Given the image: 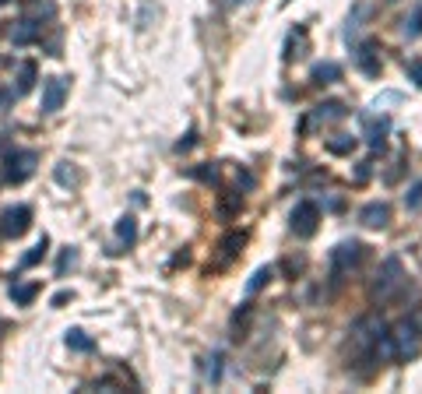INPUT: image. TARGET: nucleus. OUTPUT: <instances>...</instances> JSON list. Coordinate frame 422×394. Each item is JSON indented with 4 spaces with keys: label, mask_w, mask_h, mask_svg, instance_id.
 <instances>
[{
    "label": "nucleus",
    "mask_w": 422,
    "mask_h": 394,
    "mask_svg": "<svg viewBox=\"0 0 422 394\" xmlns=\"http://www.w3.org/2000/svg\"><path fill=\"white\" fill-rule=\"evenodd\" d=\"M35 293H39V286H11V299H14V303H21V306H25V303H32Z\"/></svg>",
    "instance_id": "nucleus-19"
},
{
    "label": "nucleus",
    "mask_w": 422,
    "mask_h": 394,
    "mask_svg": "<svg viewBox=\"0 0 422 394\" xmlns=\"http://www.w3.org/2000/svg\"><path fill=\"white\" fill-rule=\"evenodd\" d=\"M32 85H35V64H32V60H25V64L18 67V89H14V96L32 92Z\"/></svg>",
    "instance_id": "nucleus-12"
},
{
    "label": "nucleus",
    "mask_w": 422,
    "mask_h": 394,
    "mask_svg": "<svg viewBox=\"0 0 422 394\" xmlns=\"http://www.w3.org/2000/svg\"><path fill=\"white\" fill-rule=\"evenodd\" d=\"M7 98H11V96H7V92H0V106H4V102H7Z\"/></svg>",
    "instance_id": "nucleus-26"
},
{
    "label": "nucleus",
    "mask_w": 422,
    "mask_h": 394,
    "mask_svg": "<svg viewBox=\"0 0 422 394\" xmlns=\"http://www.w3.org/2000/svg\"><path fill=\"white\" fill-rule=\"evenodd\" d=\"M67 345L74 349V352H92V338H85V331H67Z\"/></svg>",
    "instance_id": "nucleus-17"
},
{
    "label": "nucleus",
    "mask_w": 422,
    "mask_h": 394,
    "mask_svg": "<svg viewBox=\"0 0 422 394\" xmlns=\"http://www.w3.org/2000/svg\"><path fill=\"white\" fill-rule=\"evenodd\" d=\"M405 204H409L412 211H416V208H422V180L412 187V191H409V194H405Z\"/></svg>",
    "instance_id": "nucleus-23"
},
{
    "label": "nucleus",
    "mask_w": 422,
    "mask_h": 394,
    "mask_svg": "<svg viewBox=\"0 0 422 394\" xmlns=\"http://www.w3.org/2000/svg\"><path fill=\"white\" fill-rule=\"evenodd\" d=\"M316 218H320V211H316L314 201L296 204V211H292V232H296V236H314V232H316Z\"/></svg>",
    "instance_id": "nucleus-6"
},
{
    "label": "nucleus",
    "mask_w": 422,
    "mask_h": 394,
    "mask_svg": "<svg viewBox=\"0 0 422 394\" xmlns=\"http://www.w3.org/2000/svg\"><path fill=\"white\" fill-rule=\"evenodd\" d=\"M28 225H32V208L28 204H18V208H4V215H0V232L4 236H25L28 232Z\"/></svg>",
    "instance_id": "nucleus-5"
},
{
    "label": "nucleus",
    "mask_w": 422,
    "mask_h": 394,
    "mask_svg": "<svg viewBox=\"0 0 422 394\" xmlns=\"http://www.w3.org/2000/svg\"><path fill=\"white\" fill-rule=\"evenodd\" d=\"M116 240H120V243H127V247L137 240V222H134L130 215H123V218H120V225H116Z\"/></svg>",
    "instance_id": "nucleus-13"
},
{
    "label": "nucleus",
    "mask_w": 422,
    "mask_h": 394,
    "mask_svg": "<svg viewBox=\"0 0 422 394\" xmlns=\"http://www.w3.org/2000/svg\"><path fill=\"white\" fill-rule=\"evenodd\" d=\"M218 377H222V356L215 352V356L208 359V381L211 384H218Z\"/></svg>",
    "instance_id": "nucleus-22"
},
{
    "label": "nucleus",
    "mask_w": 422,
    "mask_h": 394,
    "mask_svg": "<svg viewBox=\"0 0 422 394\" xmlns=\"http://www.w3.org/2000/svg\"><path fill=\"white\" fill-rule=\"evenodd\" d=\"M409 71H412L416 85H422V64H419V60H412V64H409Z\"/></svg>",
    "instance_id": "nucleus-24"
},
{
    "label": "nucleus",
    "mask_w": 422,
    "mask_h": 394,
    "mask_svg": "<svg viewBox=\"0 0 422 394\" xmlns=\"http://www.w3.org/2000/svg\"><path fill=\"white\" fill-rule=\"evenodd\" d=\"M401 286H405V275H401V261H398V257H387V261H384V268H380V275H377V286H373V299L387 303V299L398 293Z\"/></svg>",
    "instance_id": "nucleus-3"
},
{
    "label": "nucleus",
    "mask_w": 422,
    "mask_h": 394,
    "mask_svg": "<svg viewBox=\"0 0 422 394\" xmlns=\"http://www.w3.org/2000/svg\"><path fill=\"white\" fill-rule=\"evenodd\" d=\"M348 109L341 106V102H324V106H316V120H341Z\"/></svg>",
    "instance_id": "nucleus-15"
},
{
    "label": "nucleus",
    "mask_w": 422,
    "mask_h": 394,
    "mask_svg": "<svg viewBox=\"0 0 422 394\" xmlns=\"http://www.w3.org/2000/svg\"><path fill=\"white\" fill-rule=\"evenodd\" d=\"M35 162H39V155H35L32 148L11 152V155H7V169H4V180H7V184H21V180H28V176L35 173Z\"/></svg>",
    "instance_id": "nucleus-4"
},
{
    "label": "nucleus",
    "mask_w": 422,
    "mask_h": 394,
    "mask_svg": "<svg viewBox=\"0 0 422 394\" xmlns=\"http://www.w3.org/2000/svg\"><path fill=\"white\" fill-rule=\"evenodd\" d=\"M46 247H50V240L42 236V240H39V243H35V247H32L25 257H21V268H32V264H39V261L46 257Z\"/></svg>",
    "instance_id": "nucleus-16"
},
{
    "label": "nucleus",
    "mask_w": 422,
    "mask_h": 394,
    "mask_svg": "<svg viewBox=\"0 0 422 394\" xmlns=\"http://www.w3.org/2000/svg\"><path fill=\"white\" fill-rule=\"evenodd\" d=\"M338 78H341V67L338 64H316L314 67V81H320V85H331Z\"/></svg>",
    "instance_id": "nucleus-14"
},
{
    "label": "nucleus",
    "mask_w": 422,
    "mask_h": 394,
    "mask_svg": "<svg viewBox=\"0 0 422 394\" xmlns=\"http://www.w3.org/2000/svg\"><path fill=\"white\" fill-rule=\"evenodd\" d=\"M359 67L366 74H380V57H377V43H363L359 46Z\"/></svg>",
    "instance_id": "nucleus-11"
},
{
    "label": "nucleus",
    "mask_w": 422,
    "mask_h": 394,
    "mask_svg": "<svg viewBox=\"0 0 422 394\" xmlns=\"http://www.w3.org/2000/svg\"><path fill=\"white\" fill-rule=\"evenodd\" d=\"M74 264H78V250H74V247H67V250H64V257H60V264H57V275H64V271H67V268H74Z\"/></svg>",
    "instance_id": "nucleus-21"
},
{
    "label": "nucleus",
    "mask_w": 422,
    "mask_h": 394,
    "mask_svg": "<svg viewBox=\"0 0 422 394\" xmlns=\"http://www.w3.org/2000/svg\"><path fill=\"white\" fill-rule=\"evenodd\" d=\"M422 345V317H409L394 324L391 334H384V356L387 359H412Z\"/></svg>",
    "instance_id": "nucleus-1"
},
{
    "label": "nucleus",
    "mask_w": 422,
    "mask_h": 394,
    "mask_svg": "<svg viewBox=\"0 0 422 394\" xmlns=\"http://www.w3.org/2000/svg\"><path fill=\"white\" fill-rule=\"evenodd\" d=\"M363 123H366V141H370V148L380 152V148L387 145V130H391L387 116H363Z\"/></svg>",
    "instance_id": "nucleus-8"
},
{
    "label": "nucleus",
    "mask_w": 422,
    "mask_h": 394,
    "mask_svg": "<svg viewBox=\"0 0 422 394\" xmlns=\"http://www.w3.org/2000/svg\"><path fill=\"white\" fill-rule=\"evenodd\" d=\"M363 254H366V247H363L359 240H345V243H338V247L331 250V278L341 282V275L352 271V268L363 261Z\"/></svg>",
    "instance_id": "nucleus-2"
},
{
    "label": "nucleus",
    "mask_w": 422,
    "mask_h": 394,
    "mask_svg": "<svg viewBox=\"0 0 422 394\" xmlns=\"http://www.w3.org/2000/svg\"><path fill=\"white\" fill-rule=\"evenodd\" d=\"M67 299H71V293H57V296H53V306H64Z\"/></svg>",
    "instance_id": "nucleus-25"
},
{
    "label": "nucleus",
    "mask_w": 422,
    "mask_h": 394,
    "mask_svg": "<svg viewBox=\"0 0 422 394\" xmlns=\"http://www.w3.org/2000/svg\"><path fill=\"white\" fill-rule=\"evenodd\" d=\"M359 222L370 225V229H384V225L391 222V208H387L384 201H373V204H366V208L359 211Z\"/></svg>",
    "instance_id": "nucleus-9"
},
{
    "label": "nucleus",
    "mask_w": 422,
    "mask_h": 394,
    "mask_svg": "<svg viewBox=\"0 0 422 394\" xmlns=\"http://www.w3.org/2000/svg\"><path fill=\"white\" fill-rule=\"evenodd\" d=\"M39 32H42V25H35L32 18H21V21L11 28V43H14V46H28V43L39 39Z\"/></svg>",
    "instance_id": "nucleus-10"
},
{
    "label": "nucleus",
    "mask_w": 422,
    "mask_h": 394,
    "mask_svg": "<svg viewBox=\"0 0 422 394\" xmlns=\"http://www.w3.org/2000/svg\"><path fill=\"white\" fill-rule=\"evenodd\" d=\"M67 98V81L64 78H50L42 85V113H57Z\"/></svg>",
    "instance_id": "nucleus-7"
},
{
    "label": "nucleus",
    "mask_w": 422,
    "mask_h": 394,
    "mask_svg": "<svg viewBox=\"0 0 422 394\" xmlns=\"http://www.w3.org/2000/svg\"><path fill=\"white\" fill-rule=\"evenodd\" d=\"M352 145H355V137H348V134H338V141H327V152H334V155H345V152H352Z\"/></svg>",
    "instance_id": "nucleus-20"
},
{
    "label": "nucleus",
    "mask_w": 422,
    "mask_h": 394,
    "mask_svg": "<svg viewBox=\"0 0 422 394\" xmlns=\"http://www.w3.org/2000/svg\"><path fill=\"white\" fill-rule=\"evenodd\" d=\"M271 275H275L271 268H257V271L250 275V282H246V296H253L261 286H264V282H271Z\"/></svg>",
    "instance_id": "nucleus-18"
}]
</instances>
